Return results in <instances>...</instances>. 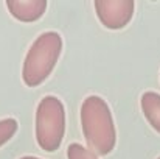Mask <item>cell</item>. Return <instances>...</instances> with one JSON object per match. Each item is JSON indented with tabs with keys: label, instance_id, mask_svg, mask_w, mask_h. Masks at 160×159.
<instances>
[{
	"label": "cell",
	"instance_id": "6da1fadb",
	"mask_svg": "<svg viewBox=\"0 0 160 159\" xmlns=\"http://www.w3.org/2000/svg\"><path fill=\"white\" fill-rule=\"evenodd\" d=\"M81 128L84 139L95 155L106 156L117 144V131L110 108L104 98L89 95L81 105Z\"/></svg>",
	"mask_w": 160,
	"mask_h": 159
},
{
	"label": "cell",
	"instance_id": "7a4b0ae2",
	"mask_svg": "<svg viewBox=\"0 0 160 159\" xmlns=\"http://www.w3.org/2000/svg\"><path fill=\"white\" fill-rule=\"evenodd\" d=\"M62 52V38L56 31H45L36 38L25 56L22 67V80L27 86L36 87L42 84L53 72Z\"/></svg>",
	"mask_w": 160,
	"mask_h": 159
},
{
	"label": "cell",
	"instance_id": "3957f363",
	"mask_svg": "<svg viewBox=\"0 0 160 159\" xmlns=\"http://www.w3.org/2000/svg\"><path fill=\"white\" fill-rule=\"evenodd\" d=\"M65 134V109L54 97H44L36 109V142L44 151H56Z\"/></svg>",
	"mask_w": 160,
	"mask_h": 159
},
{
	"label": "cell",
	"instance_id": "277c9868",
	"mask_svg": "<svg viewBox=\"0 0 160 159\" xmlns=\"http://www.w3.org/2000/svg\"><path fill=\"white\" fill-rule=\"evenodd\" d=\"M93 6L100 22L109 30L124 28L131 22L135 9L132 0H95Z\"/></svg>",
	"mask_w": 160,
	"mask_h": 159
},
{
	"label": "cell",
	"instance_id": "5b68a950",
	"mask_svg": "<svg viewBox=\"0 0 160 159\" xmlns=\"http://www.w3.org/2000/svg\"><path fill=\"white\" fill-rule=\"evenodd\" d=\"M5 5L14 19L27 24L39 20L47 9L45 0H6Z\"/></svg>",
	"mask_w": 160,
	"mask_h": 159
},
{
	"label": "cell",
	"instance_id": "8992f818",
	"mask_svg": "<svg viewBox=\"0 0 160 159\" xmlns=\"http://www.w3.org/2000/svg\"><path fill=\"white\" fill-rule=\"evenodd\" d=\"M142 111L148 120V123L160 134V94L148 91L140 98Z\"/></svg>",
	"mask_w": 160,
	"mask_h": 159
},
{
	"label": "cell",
	"instance_id": "52a82bcc",
	"mask_svg": "<svg viewBox=\"0 0 160 159\" xmlns=\"http://www.w3.org/2000/svg\"><path fill=\"white\" fill-rule=\"evenodd\" d=\"M19 123L16 119H3L0 120V147L5 145L8 140H11V137H14V134L17 133Z\"/></svg>",
	"mask_w": 160,
	"mask_h": 159
},
{
	"label": "cell",
	"instance_id": "ba28073f",
	"mask_svg": "<svg viewBox=\"0 0 160 159\" xmlns=\"http://www.w3.org/2000/svg\"><path fill=\"white\" fill-rule=\"evenodd\" d=\"M68 159H98V156L81 144H70L67 148Z\"/></svg>",
	"mask_w": 160,
	"mask_h": 159
},
{
	"label": "cell",
	"instance_id": "9c48e42d",
	"mask_svg": "<svg viewBox=\"0 0 160 159\" xmlns=\"http://www.w3.org/2000/svg\"><path fill=\"white\" fill-rule=\"evenodd\" d=\"M20 159H41V158H36V156H23V158Z\"/></svg>",
	"mask_w": 160,
	"mask_h": 159
},
{
	"label": "cell",
	"instance_id": "30bf717a",
	"mask_svg": "<svg viewBox=\"0 0 160 159\" xmlns=\"http://www.w3.org/2000/svg\"><path fill=\"white\" fill-rule=\"evenodd\" d=\"M157 159H160V156H159V158H157Z\"/></svg>",
	"mask_w": 160,
	"mask_h": 159
}]
</instances>
